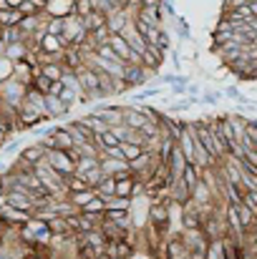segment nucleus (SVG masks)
I'll return each mask as SVG.
<instances>
[{
    "mask_svg": "<svg viewBox=\"0 0 257 259\" xmlns=\"http://www.w3.org/2000/svg\"><path fill=\"white\" fill-rule=\"evenodd\" d=\"M41 144L51 151V149H56V151H71V149H76V141H74V136H71V131L66 128V126H61V128H51V134H46L43 139H41Z\"/></svg>",
    "mask_w": 257,
    "mask_h": 259,
    "instance_id": "1",
    "label": "nucleus"
},
{
    "mask_svg": "<svg viewBox=\"0 0 257 259\" xmlns=\"http://www.w3.org/2000/svg\"><path fill=\"white\" fill-rule=\"evenodd\" d=\"M46 161L61 174V176H74V174H76V161H74V156H71L68 151H56V149H51V151L46 154Z\"/></svg>",
    "mask_w": 257,
    "mask_h": 259,
    "instance_id": "2",
    "label": "nucleus"
},
{
    "mask_svg": "<svg viewBox=\"0 0 257 259\" xmlns=\"http://www.w3.org/2000/svg\"><path fill=\"white\" fill-rule=\"evenodd\" d=\"M5 204L13 206V209H18V211H25V214H35V209H38V204H35L23 189H18V186L8 189V194H5Z\"/></svg>",
    "mask_w": 257,
    "mask_h": 259,
    "instance_id": "3",
    "label": "nucleus"
},
{
    "mask_svg": "<svg viewBox=\"0 0 257 259\" xmlns=\"http://www.w3.org/2000/svg\"><path fill=\"white\" fill-rule=\"evenodd\" d=\"M46 15L48 18H71L76 15L74 0H46Z\"/></svg>",
    "mask_w": 257,
    "mask_h": 259,
    "instance_id": "4",
    "label": "nucleus"
},
{
    "mask_svg": "<svg viewBox=\"0 0 257 259\" xmlns=\"http://www.w3.org/2000/svg\"><path fill=\"white\" fill-rule=\"evenodd\" d=\"M121 35L126 38V43L131 46V51H134V53H139V56H144V53L149 51V43H146V38H144V35H141V33L136 30V25H134V20H131V23H129V25L124 28V33H121Z\"/></svg>",
    "mask_w": 257,
    "mask_h": 259,
    "instance_id": "5",
    "label": "nucleus"
},
{
    "mask_svg": "<svg viewBox=\"0 0 257 259\" xmlns=\"http://www.w3.org/2000/svg\"><path fill=\"white\" fill-rule=\"evenodd\" d=\"M187 156L181 154V149L179 146H174L171 149V156H169V164H167V174H169V179H171V184L174 181H179L181 176H184V169H187Z\"/></svg>",
    "mask_w": 257,
    "mask_h": 259,
    "instance_id": "6",
    "label": "nucleus"
},
{
    "mask_svg": "<svg viewBox=\"0 0 257 259\" xmlns=\"http://www.w3.org/2000/svg\"><path fill=\"white\" fill-rule=\"evenodd\" d=\"M93 113H96L103 123H108L111 128L124 123V106H98Z\"/></svg>",
    "mask_w": 257,
    "mask_h": 259,
    "instance_id": "7",
    "label": "nucleus"
},
{
    "mask_svg": "<svg viewBox=\"0 0 257 259\" xmlns=\"http://www.w3.org/2000/svg\"><path fill=\"white\" fill-rule=\"evenodd\" d=\"M63 51H66V43H63V38H56V35H48V33L41 38V53H46V56H51V58L61 61Z\"/></svg>",
    "mask_w": 257,
    "mask_h": 259,
    "instance_id": "8",
    "label": "nucleus"
},
{
    "mask_svg": "<svg viewBox=\"0 0 257 259\" xmlns=\"http://www.w3.org/2000/svg\"><path fill=\"white\" fill-rule=\"evenodd\" d=\"M46 154H48V149L38 141V144H30V146H25L23 151H20V161H25L28 166H38L41 161H46Z\"/></svg>",
    "mask_w": 257,
    "mask_h": 259,
    "instance_id": "9",
    "label": "nucleus"
},
{
    "mask_svg": "<svg viewBox=\"0 0 257 259\" xmlns=\"http://www.w3.org/2000/svg\"><path fill=\"white\" fill-rule=\"evenodd\" d=\"M167 259H189V244H187L184 234L167 239Z\"/></svg>",
    "mask_w": 257,
    "mask_h": 259,
    "instance_id": "10",
    "label": "nucleus"
},
{
    "mask_svg": "<svg viewBox=\"0 0 257 259\" xmlns=\"http://www.w3.org/2000/svg\"><path fill=\"white\" fill-rule=\"evenodd\" d=\"M149 81V71L144 68V66H131V63H126V71H124V83L129 88L134 86H144Z\"/></svg>",
    "mask_w": 257,
    "mask_h": 259,
    "instance_id": "11",
    "label": "nucleus"
},
{
    "mask_svg": "<svg viewBox=\"0 0 257 259\" xmlns=\"http://www.w3.org/2000/svg\"><path fill=\"white\" fill-rule=\"evenodd\" d=\"M134 257V247L129 242H114V244H106L103 249V259H129Z\"/></svg>",
    "mask_w": 257,
    "mask_h": 259,
    "instance_id": "12",
    "label": "nucleus"
},
{
    "mask_svg": "<svg viewBox=\"0 0 257 259\" xmlns=\"http://www.w3.org/2000/svg\"><path fill=\"white\" fill-rule=\"evenodd\" d=\"M98 166H101V171L106 174V176H116V174H121V171H129V161H124V159H108V156H101Z\"/></svg>",
    "mask_w": 257,
    "mask_h": 259,
    "instance_id": "13",
    "label": "nucleus"
},
{
    "mask_svg": "<svg viewBox=\"0 0 257 259\" xmlns=\"http://www.w3.org/2000/svg\"><path fill=\"white\" fill-rule=\"evenodd\" d=\"M71 108L58 98V96H46V116L48 118H61V116H66Z\"/></svg>",
    "mask_w": 257,
    "mask_h": 259,
    "instance_id": "14",
    "label": "nucleus"
},
{
    "mask_svg": "<svg viewBox=\"0 0 257 259\" xmlns=\"http://www.w3.org/2000/svg\"><path fill=\"white\" fill-rule=\"evenodd\" d=\"M169 196L179 204V206H184V204H189V201H192V191L187 189V184H184L181 179H179V181H174V184L169 186Z\"/></svg>",
    "mask_w": 257,
    "mask_h": 259,
    "instance_id": "15",
    "label": "nucleus"
},
{
    "mask_svg": "<svg viewBox=\"0 0 257 259\" xmlns=\"http://www.w3.org/2000/svg\"><path fill=\"white\" fill-rule=\"evenodd\" d=\"M134 18L144 20V23H149L154 28H162V8H139Z\"/></svg>",
    "mask_w": 257,
    "mask_h": 259,
    "instance_id": "16",
    "label": "nucleus"
},
{
    "mask_svg": "<svg viewBox=\"0 0 257 259\" xmlns=\"http://www.w3.org/2000/svg\"><path fill=\"white\" fill-rule=\"evenodd\" d=\"M81 214H86V217H93V219H103V214H106V199H103V196L91 199L84 209H81Z\"/></svg>",
    "mask_w": 257,
    "mask_h": 259,
    "instance_id": "17",
    "label": "nucleus"
},
{
    "mask_svg": "<svg viewBox=\"0 0 257 259\" xmlns=\"http://www.w3.org/2000/svg\"><path fill=\"white\" fill-rule=\"evenodd\" d=\"M202 169L197 166V164H187V169H184V176H181V181L187 184V189L189 191H194L199 184H202Z\"/></svg>",
    "mask_w": 257,
    "mask_h": 259,
    "instance_id": "18",
    "label": "nucleus"
},
{
    "mask_svg": "<svg viewBox=\"0 0 257 259\" xmlns=\"http://www.w3.org/2000/svg\"><path fill=\"white\" fill-rule=\"evenodd\" d=\"M162 58H164V53H162V51L149 48V51L141 56V66H144L149 73H157V71H159V66H162Z\"/></svg>",
    "mask_w": 257,
    "mask_h": 259,
    "instance_id": "19",
    "label": "nucleus"
},
{
    "mask_svg": "<svg viewBox=\"0 0 257 259\" xmlns=\"http://www.w3.org/2000/svg\"><path fill=\"white\" fill-rule=\"evenodd\" d=\"M81 123H84L88 131H93L96 136H101V134L111 131V126H108V123H103V121H101L96 113H88V116H84V118H81Z\"/></svg>",
    "mask_w": 257,
    "mask_h": 259,
    "instance_id": "20",
    "label": "nucleus"
},
{
    "mask_svg": "<svg viewBox=\"0 0 257 259\" xmlns=\"http://www.w3.org/2000/svg\"><path fill=\"white\" fill-rule=\"evenodd\" d=\"M96 196H98V191H96V189H86V191H79V194H68V201L81 211L86 204H88L91 199H96Z\"/></svg>",
    "mask_w": 257,
    "mask_h": 259,
    "instance_id": "21",
    "label": "nucleus"
},
{
    "mask_svg": "<svg viewBox=\"0 0 257 259\" xmlns=\"http://www.w3.org/2000/svg\"><path fill=\"white\" fill-rule=\"evenodd\" d=\"M86 189H93V186H88V184H86L84 176H79V174H74V176H66V196H68V194H79V191H86Z\"/></svg>",
    "mask_w": 257,
    "mask_h": 259,
    "instance_id": "22",
    "label": "nucleus"
},
{
    "mask_svg": "<svg viewBox=\"0 0 257 259\" xmlns=\"http://www.w3.org/2000/svg\"><path fill=\"white\" fill-rule=\"evenodd\" d=\"M96 191H98V196H103V199L116 196V176H103L101 184L96 186Z\"/></svg>",
    "mask_w": 257,
    "mask_h": 259,
    "instance_id": "23",
    "label": "nucleus"
},
{
    "mask_svg": "<svg viewBox=\"0 0 257 259\" xmlns=\"http://www.w3.org/2000/svg\"><path fill=\"white\" fill-rule=\"evenodd\" d=\"M48 229H51L53 237H71V229H68V224H66L63 217H53V219H48Z\"/></svg>",
    "mask_w": 257,
    "mask_h": 259,
    "instance_id": "24",
    "label": "nucleus"
},
{
    "mask_svg": "<svg viewBox=\"0 0 257 259\" xmlns=\"http://www.w3.org/2000/svg\"><path fill=\"white\" fill-rule=\"evenodd\" d=\"M23 23L20 10H0V25L3 28H18Z\"/></svg>",
    "mask_w": 257,
    "mask_h": 259,
    "instance_id": "25",
    "label": "nucleus"
},
{
    "mask_svg": "<svg viewBox=\"0 0 257 259\" xmlns=\"http://www.w3.org/2000/svg\"><path fill=\"white\" fill-rule=\"evenodd\" d=\"M41 68H43V76H48L53 83H56V81H61V78H63V73H66V68H63V63H61V61L46 63V66H41Z\"/></svg>",
    "mask_w": 257,
    "mask_h": 259,
    "instance_id": "26",
    "label": "nucleus"
},
{
    "mask_svg": "<svg viewBox=\"0 0 257 259\" xmlns=\"http://www.w3.org/2000/svg\"><path fill=\"white\" fill-rule=\"evenodd\" d=\"M46 33L48 35H56V38H63V33H66V18H48Z\"/></svg>",
    "mask_w": 257,
    "mask_h": 259,
    "instance_id": "27",
    "label": "nucleus"
},
{
    "mask_svg": "<svg viewBox=\"0 0 257 259\" xmlns=\"http://www.w3.org/2000/svg\"><path fill=\"white\" fill-rule=\"evenodd\" d=\"M96 144L101 146V151H108V149H119V146H121V141L116 139L114 131H106V134L96 136Z\"/></svg>",
    "mask_w": 257,
    "mask_h": 259,
    "instance_id": "28",
    "label": "nucleus"
},
{
    "mask_svg": "<svg viewBox=\"0 0 257 259\" xmlns=\"http://www.w3.org/2000/svg\"><path fill=\"white\" fill-rule=\"evenodd\" d=\"M144 151H146V149H144V146H139V144H121V154H124V159H126V161L139 159Z\"/></svg>",
    "mask_w": 257,
    "mask_h": 259,
    "instance_id": "29",
    "label": "nucleus"
},
{
    "mask_svg": "<svg viewBox=\"0 0 257 259\" xmlns=\"http://www.w3.org/2000/svg\"><path fill=\"white\" fill-rule=\"evenodd\" d=\"M30 86L35 88L41 96H48V93H51V86H53V81H51L48 76H43V73H41V76H35V78L30 81Z\"/></svg>",
    "mask_w": 257,
    "mask_h": 259,
    "instance_id": "30",
    "label": "nucleus"
},
{
    "mask_svg": "<svg viewBox=\"0 0 257 259\" xmlns=\"http://www.w3.org/2000/svg\"><path fill=\"white\" fill-rule=\"evenodd\" d=\"M106 209L129 211V209H131V199H124V196H111V199H106Z\"/></svg>",
    "mask_w": 257,
    "mask_h": 259,
    "instance_id": "31",
    "label": "nucleus"
},
{
    "mask_svg": "<svg viewBox=\"0 0 257 259\" xmlns=\"http://www.w3.org/2000/svg\"><path fill=\"white\" fill-rule=\"evenodd\" d=\"M96 166H98V159H93V156H81L79 164H76V174L84 176V174H88L91 169H96Z\"/></svg>",
    "mask_w": 257,
    "mask_h": 259,
    "instance_id": "32",
    "label": "nucleus"
},
{
    "mask_svg": "<svg viewBox=\"0 0 257 259\" xmlns=\"http://www.w3.org/2000/svg\"><path fill=\"white\" fill-rule=\"evenodd\" d=\"M207 259H227L225 257V239L209 242V254H207Z\"/></svg>",
    "mask_w": 257,
    "mask_h": 259,
    "instance_id": "33",
    "label": "nucleus"
},
{
    "mask_svg": "<svg viewBox=\"0 0 257 259\" xmlns=\"http://www.w3.org/2000/svg\"><path fill=\"white\" fill-rule=\"evenodd\" d=\"M242 204H245L250 211L257 214V191H245V194H242Z\"/></svg>",
    "mask_w": 257,
    "mask_h": 259,
    "instance_id": "34",
    "label": "nucleus"
},
{
    "mask_svg": "<svg viewBox=\"0 0 257 259\" xmlns=\"http://www.w3.org/2000/svg\"><path fill=\"white\" fill-rule=\"evenodd\" d=\"M225 93H227V96H230L232 101H237V103H247V98H245V96L240 93V88H235V86H227V91H225Z\"/></svg>",
    "mask_w": 257,
    "mask_h": 259,
    "instance_id": "35",
    "label": "nucleus"
},
{
    "mask_svg": "<svg viewBox=\"0 0 257 259\" xmlns=\"http://www.w3.org/2000/svg\"><path fill=\"white\" fill-rule=\"evenodd\" d=\"M152 96H159V88H149V91H141L134 96V101H144V98H152Z\"/></svg>",
    "mask_w": 257,
    "mask_h": 259,
    "instance_id": "36",
    "label": "nucleus"
},
{
    "mask_svg": "<svg viewBox=\"0 0 257 259\" xmlns=\"http://www.w3.org/2000/svg\"><path fill=\"white\" fill-rule=\"evenodd\" d=\"M247 134H250V139H252V146H255V151H257V121H250V126H247Z\"/></svg>",
    "mask_w": 257,
    "mask_h": 259,
    "instance_id": "37",
    "label": "nucleus"
},
{
    "mask_svg": "<svg viewBox=\"0 0 257 259\" xmlns=\"http://www.w3.org/2000/svg\"><path fill=\"white\" fill-rule=\"evenodd\" d=\"M222 98V93L219 91H212V93H204V103H217Z\"/></svg>",
    "mask_w": 257,
    "mask_h": 259,
    "instance_id": "38",
    "label": "nucleus"
},
{
    "mask_svg": "<svg viewBox=\"0 0 257 259\" xmlns=\"http://www.w3.org/2000/svg\"><path fill=\"white\" fill-rule=\"evenodd\" d=\"M179 35L181 38H189V30H187V23L184 20H179Z\"/></svg>",
    "mask_w": 257,
    "mask_h": 259,
    "instance_id": "39",
    "label": "nucleus"
},
{
    "mask_svg": "<svg viewBox=\"0 0 257 259\" xmlns=\"http://www.w3.org/2000/svg\"><path fill=\"white\" fill-rule=\"evenodd\" d=\"M141 8H162V0H144Z\"/></svg>",
    "mask_w": 257,
    "mask_h": 259,
    "instance_id": "40",
    "label": "nucleus"
},
{
    "mask_svg": "<svg viewBox=\"0 0 257 259\" xmlns=\"http://www.w3.org/2000/svg\"><path fill=\"white\" fill-rule=\"evenodd\" d=\"M0 259H15V254L10 252V247H5V249H0Z\"/></svg>",
    "mask_w": 257,
    "mask_h": 259,
    "instance_id": "41",
    "label": "nucleus"
},
{
    "mask_svg": "<svg viewBox=\"0 0 257 259\" xmlns=\"http://www.w3.org/2000/svg\"><path fill=\"white\" fill-rule=\"evenodd\" d=\"M171 93H179V96H184V93H187V86H171Z\"/></svg>",
    "mask_w": 257,
    "mask_h": 259,
    "instance_id": "42",
    "label": "nucleus"
},
{
    "mask_svg": "<svg viewBox=\"0 0 257 259\" xmlns=\"http://www.w3.org/2000/svg\"><path fill=\"white\" fill-rule=\"evenodd\" d=\"M187 93L189 96H199V86H187Z\"/></svg>",
    "mask_w": 257,
    "mask_h": 259,
    "instance_id": "43",
    "label": "nucleus"
},
{
    "mask_svg": "<svg viewBox=\"0 0 257 259\" xmlns=\"http://www.w3.org/2000/svg\"><path fill=\"white\" fill-rule=\"evenodd\" d=\"M250 10H252V15L257 18V3H250Z\"/></svg>",
    "mask_w": 257,
    "mask_h": 259,
    "instance_id": "44",
    "label": "nucleus"
},
{
    "mask_svg": "<svg viewBox=\"0 0 257 259\" xmlns=\"http://www.w3.org/2000/svg\"><path fill=\"white\" fill-rule=\"evenodd\" d=\"M5 139H8V136H5V131L0 128V144H5Z\"/></svg>",
    "mask_w": 257,
    "mask_h": 259,
    "instance_id": "45",
    "label": "nucleus"
},
{
    "mask_svg": "<svg viewBox=\"0 0 257 259\" xmlns=\"http://www.w3.org/2000/svg\"><path fill=\"white\" fill-rule=\"evenodd\" d=\"M5 247H8V244H5V237L0 234V249H5Z\"/></svg>",
    "mask_w": 257,
    "mask_h": 259,
    "instance_id": "46",
    "label": "nucleus"
},
{
    "mask_svg": "<svg viewBox=\"0 0 257 259\" xmlns=\"http://www.w3.org/2000/svg\"><path fill=\"white\" fill-rule=\"evenodd\" d=\"M245 259H257V252H252V254H245Z\"/></svg>",
    "mask_w": 257,
    "mask_h": 259,
    "instance_id": "47",
    "label": "nucleus"
},
{
    "mask_svg": "<svg viewBox=\"0 0 257 259\" xmlns=\"http://www.w3.org/2000/svg\"><path fill=\"white\" fill-rule=\"evenodd\" d=\"M0 35H3V25H0Z\"/></svg>",
    "mask_w": 257,
    "mask_h": 259,
    "instance_id": "48",
    "label": "nucleus"
},
{
    "mask_svg": "<svg viewBox=\"0 0 257 259\" xmlns=\"http://www.w3.org/2000/svg\"><path fill=\"white\" fill-rule=\"evenodd\" d=\"M255 40H257V38H255Z\"/></svg>",
    "mask_w": 257,
    "mask_h": 259,
    "instance_id": "49",
    "label": "nucleus"
}]
</instances>
